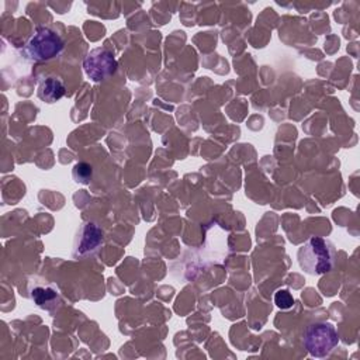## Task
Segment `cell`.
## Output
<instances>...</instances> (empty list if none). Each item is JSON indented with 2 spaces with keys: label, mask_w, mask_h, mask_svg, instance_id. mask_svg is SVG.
<instances>
[{
  "label": "cell",
  "mask_w": 360,
  "mask_h": 360,
  "mask_svg": "<svg viewBox=\"0 0 360 360\" xmlns=\"http://www.w3.org/2000/svg\"><path fill=\"white\" fill-rule=\"evenodd\" d=\"M335 260L336 248L329 239L312 236L298 249L300 267L311 276H321L330 271Z\"/></svg>",
  "instance_id": "cell-1"
},
{
  "label": "cell",
  "mask_w": 360,
  "mask_h": 360,
  "mask_svg": "<svg viewBox=\"0 0 360 360\" xmlns=\"http://www.w3.org/2000/svg\"><path fill=\"white\" fill-rule=\"evenodd\" d=\"M63 51V41L62 38L46 27H39L31 35L25 45V53L32 60H51L60 55Z\"/></svg>",
  "instance_id": "cell-3"
},
{
  "label": "cell",
  "mask_w": 360,
  "mask_h": 360,
  "mask_svg": "<svg viewBox=\"0 0 360 360\" xmlns=\"http://www.w3.org/2000/svg\"><path fill=\"white\" fill-rule=\"evenodd\" d=\"M72 174H73L75 181L82 183V184H87L91 180L93 167L89 163H86V162H80V163L75 165Z\"/></svg>",
  "instance_id": "cell-8"
},
{
  "label": "cell",
  "mask_w": 360,
  "mask_h": 360,
  "mask_svg": "<svg viewBox=\"0 0 360 360\" xmlns=\"http://www.w3.org/2000/svg\"><path fill=\"white\" fill-rule=\"evenodd\" d=\"M104 242L103 229L91 222L86 221L77 229L73 242V256L75 257H87L94 255Z\"/></svg>",
  "instance_id": "cell-5"
},
{
  "label": "cell",
  "mask_w": 360,
  "mask_h": 360,
  "mask_svg": "<svg viewBox=\"0 0 360 360\" xmlns=\"http://www.w3.org/2000/svg\"><path fill=\"white\" fill-rule=\"evenodd\" d=\"M83 68L93 82H101L117 70V60L111 51L105 48H96L84 58Z\"/></svg>",
  "instance_id": "cell-4"
},
{
  "label": "cell",
  "mask_w": 360,
  "mask_h": 360,
  "mask_svg": "<svg viewBox=\"0 0 360 360\" xmlns=\"http://www.w3.org/2000/svg\"><path fill=\"white\" fill-rule=\"evenodd\" d=\"M31 298H32L34 304H37V307L46 309V311H52L56 307H59V304H60L59 292L53 287L37 285L31 290Z\"/></svg>",
  "instance_id": "cell-7"
},
{
  "label": "cell",
  "mask_w": 360,
  "mask_h": 360,
  "mask_svg": "<svg viewBox=\"0 0 360 360\" xmlns=\"http://www.w3.org/2000/svg\"><path fill=\"white\" fill-rule=\"evenodd\" d=\"M274 304L280 309H290L294 305V298L288 290L280 288L274 292Z\"/></svg>",
  "instance_id": "cell-9"
},
{
  "label": "cell",
  "mask_w": 360,
  "mask_h": 360,
  "mask_svg": "<svg viewBox=\"0 0 360 360\" xmlns=\"http://www.w3.org/2000/svg\"><path fill=\"white\" fill-rule=\"evenodd\" d=\"M304 345L311 356L326 357L339 345V335L332 323L315 322L304 332Z\"/></svg>",
  "instance_id": "cell-2"
},
{
  "label": "cell",
  "mask_w": 360,
  "mask_h": 360,
  "mask_svg": "<svg viewBox=\"0 0 360 360\" xmlns=\"http://www.w3.org/2000/svg\"><path fill=\"white\" fill-rule=\"evenodd\" d=\"M65 93H66V89H65L63 82L59 77H55V76L45 77L39 83L38 90H37L38 97L42 101L48 103V104L56 103L58 100H60L65 96Z\"/></svg>",
  "instance_id": "cell-6"
}]
</instances>
